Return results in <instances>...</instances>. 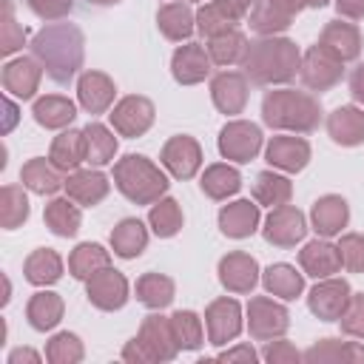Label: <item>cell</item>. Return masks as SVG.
<instances>
[{
	"mask_svg": "<svg viewBox=\"0 0 364 364\" xmlns=\"http://www.w3.org/2000/svg\"><path fill=\"white\" fill-rule=\"evenodd\" d=\"M304 361H364V344L355 341H336V338H321L313 344L304 355Z\"/></svg>",
	"mask_w": 364,
	"mask_h": 364,
	"instance_id": "39",
	"label": "cell"
},
{
	"mask_svg": "<svg viewBox=\"0 0 364 364\" xmlns=\"http://www.w3.org/2000/svg\"><path fill=\"white\" fill-rule=\"evenodd\" d=\"M136 299L151 307V310H162L173 301V279L162 276V273H145L136 282Z\"/></svg>",
	"mask_w": 364,
	"mask_h": 364,
	"instance_id": "38",
	"label": "cell"
},
{
	"mask_svg": "<svg viewBox=\"0 0 364 364\" xmlns=\"http://www.w3.org/2000/svg\"><path fill=\"white\" fill-rule=\"evenodd\" d=\"M341 71H344V63L338 57H333L327 48H321L318 43L304 51L301 65H299L301 82L310 91H327V88H333L341 80Z\"/></svg>",
	"mask_w": 364,
	"mask_h": 364,
	"instance_id": "6",
	"label": "cell"
},
{
	"mask_svg": "<svg viewBox=\"0 0 364 364\" xmlns=\"http://www.w3.org/2000/svg\"><path fill=\"white\" fill-rule=\"evenodd\" d=\"M114 80L102 71H85L77 82V94H80V105L88 114H102L108 111V105L114 102Z\"/></svg>",
	"mask_w": 364,
	"mask_h": 364,
	"instance_id": "20",
	"label": "cell"
},
{
	"mask_svg": "<svg viewBox=\"0 0 364 364\" xmlns=\"http://www.w3.org/2000/svg\"><path fill=\"white\" fill-rule=\"evenodd\" d=\"M210 54L205 51V46L199 43H188L182 48L173 51V60H171V71H173V80L182 82V85H196L202 82L208 74H210Z\"/></svg>",
	"mask_w": 364,
	"mask_h": 364,
	"instance_id": "15",
	"label": "cell"
},
{
	"mask_svg": "<svg viewBox=\"0 0 364 364\" xmlns=\"http://www.w3.org/2000/svg\"><path fill=\"white\" fill-rule=\"evenodd\" d=\"M148 219H151L154 233L162 236V239H168V236H173L182 228V208H179L176 199H162L159 205L151 208V216Z\"/></svg>",
	"mask_w": 364,
	"mask_h": 364,
	"instance_id": "46",
	"label": "cell"
},
{
	"mask_svg": "<svg viewBox=\"0 0 364 364\" xmlns=\"http://www.w3.org/2000/svg\"><path fill=\"white\" fill-rule=\"evenodd\" d=\"M262 119L279 131L310 134L321 122V105L307 91H293V88L267 91L262 100Z\"/></svg>",
	"mask_w": 364,
	"mask_h": 364,
	"instance_id": "3",
	"label": "cell"
},
{
	"mask_svg": "<svg viewBox=\"0 0 364 364\" xmlns=\"http://www.w3.org/2000/svg\"><path fill=\"white\" fill-rule=\"evenodd\" d=\"M256 225H259V205H253L247 199H239L219 210V228L225 236L245 239L256 230Z\"/></svg>",
	"mask_w": 364,
	"mask_h": 364,
	"instance_id": "24",
	"label": "cell"
},
{
	"mask_svg": "<svg viewBox=\"0 0 364 364\" xmlns=\"http://www.w3.org/2000/svg\"><path fill=\"white\" fill-rule=\"evenodd\" d=\"M145 245H148V230L139 219H122L111 233V247L122 259L139 256L145 250Z\"/></svg>",
	"mask_w": 364,
	"mask_h": 364,
	"instance_id": "31",
	"label": "cell"
},
{
	"mask_svg": "<svg viewBox=\"0 0 364 364\" xmlns=\"http://www.w3.org/2000/svg\"><path fill=\"white\" fill-rule=\"evenodd\" d=\"M85 3H91V6H114L119 0H85Z\"/></svg>",
	"mask_w": 364,
	"mask_h": 364,
	"instance_id": "61",
	"label": "cell"
},
{
	"mask_svg": "<svg viewBox=\"0 0 364 364\" xmlns=\"http://www.w3.org/2000/svg\"><path fill=\"white\" fill-rule=\"evenodd\" d=\"M327 131L338 145H361L364 142V111L353 105H341L327 117Z\"/></svg>",
	"mask_w": 364,
	"mask_h": 364,
	"instance_id": "25",
	"label": "cell"
},
{
	"mask_svg": "<svg viewBox=\"0 0 364 364\" xmlns=\"http://www.w3.org/2000/svg\"><path fill=\"white\" fill-rule=\"evenodd\" d=\"M239 188H242V176H239V171L230 168V165H210V168L202 173V191H205L210 199H228V196H233Z\"/></svg>",
	"mask_w": 364,
	"mask_h": 364,
	"instance_id": "41",
	"label": "cell"
},
{
	"mask_svg": "<svg viewBox=\"0 0 364 364\" xmlns=\"http://www.w3.org/2000/svg\"><path fill=\"white\" fill-rule=\"evenodd\" d=\"M259 148H262V131L253 122L236 119L228 122L219 134V151L233 162H250L259 154Z\"/></svg>",
	"mask_w": 364,
	"mask_h": 364,
	"instance_id": "8",
	"label": "cell"
},
{
	"mask_svg": "<svg viewBox=\"0 0 364 364\" xmlns=\"http://www.w3.org/2000/svg\"><path fill=\"white\" fill-rule=\"evenodd\" d=\"M245 51H247V37H245L242 31H236V28L222 31V34H216V37L208 40V54H210V60H213L216 65L242 63Z\"/></svg>",
	"mask_w": 364,
	"mask_h": 364,
	"instance_id": "36",
	"label": "cell"
},
{
	"mask_svg": "<svg viewBox=\"0 0 364 364\" xmlns=\"http://www.w3.org/2000/svg\"><path fill=\"white\" fill-rule=\"evenodd\" d=\"M304 3H307V6H313V9H321L327 0H304Z\"/></svg>",
	"mask_w": 364,
	"mask_h": 364,
	"instance_id": "62",
	"label": "cell"
},
{
	"mask_svg": "<svg viewBox=\"0 0 364 364\" xmlns=\"http://www.w3.org/2000/svg\"><path fill=\"white\" fill-rule=\"evenodd\" d=\"M267 162L282 171H301L310 159V145L301 136H273L267 145Z\"/></svg>",
	"mask_w": 364,
	"mask_h": 364,
	"instance_id": "21",
	"label": "cell"
},
{
	"mask_svg": "<svg viewBox=\"0 0 364 364\" xmlns=\"http://www.w3.org/2000/svg\"><path fill=\"white\" fill-rule=\"evenodd\" d=\"M341 330L347 336H355V338H364V293H355L350 296L344 313H341Z\"/></svg>",
	"mask_w": 364,
	"mask_h": 364,
	"instance_id": "51",
	"label": "cell"
},
{
	"mask_svg": "<svg viewBox=\"0 0 364 364\" xmlns=\"http://www.w3.org/2000/svg\"><path fill=\"white\" fill-rule=\"evenodd\" d=\"M336 9H338V14H344L350 20L364 17V0H336Z\"/></svg>",
	"mask_w": 364,
	"mask_h": 364,
	"instance_id": "56",
	"label": "cell"
},
{
	"mask_svg": "<svg viewBox=\"0 0 364 364\" xmlns=\"http://www.w3.org/2000/svg\"><path fill=\"white\" fill-rule=\"evenodd\" d=\"M193 23H196V17H193V11H191L188 3H165V6L156 11V26H159V31H162L168 40H173V43L188 40L191 31H193Z\"/></svg>",
	"mask_w": 364,
	"mask_h": 364,
	"instance_id": "27",
	"label": "cell"
},
{
	"mask_svg": "<svg viewBox=\"0 0 364 364\" xmlns=\"http://www.w3.org/2000/svg\"><path fill=\"white\" fill-rule=\"evenodd\" d=\"M222 3H225V6H228V9L233 11V14L245 17V14H247V11L253 9V3H256V0H222Z\"/></svg>",
	"mask_w": 364,
	"mask_h": 364,
	"instance_id": "59",
	"label": "cell"
},
{
	"mask_svg": "<svg viewBox=\"0 0 364 364\" xmlns=\"http://www.w3.org/2000/svg\"><path fill=\"white\" fill-rule=\"evenodd\" d=\"M26 3L43 20H63L74 9V0H26Z\"/></svg>",
	"mask_w": 364,
	"mask_h": 364,
	"instance_id": "52",
	"label": "cell"
},
{
	"mask_svg": "<svg viewBox=\"0 0 364 364\" xmlns=\"http://www.w3.org/2000/svg\"><path fill=\"white\" fill-rule=\"evenodd\" d=\"M205 327L210 344H228L242 330V310L233 299H216L205 310Z\"/></svg>",
	"mask_w": 364,
	"mask_h": 364,
	"instance_id": "12",
	"label": "cell"
},
{
	"mask_svg": "<svg viewBox=\"0 0 364 364\" xmlns=\"http://www.w3.org/2000/svg\"><path fill=\"white\" fill-rule=\"evenodd\" d=\"M74 117H77V108L68 97L48 94V97H40L34 102V119L43 128H65V125H71Z\"/></svg>",
	"mask_w": 364,
	"mask_h": 364,
	"instance_id": "30",
	"label": "cell"
},
{
	"mask_svg": "<svg viewBox=\"0 0 364 364\" xmlns=\"http://www.w3.org/2000/svg\"><path fill=\"white\" fill-rule=\"evenodd\" d=\"M108 117H111V125L122 136H139L154 122V102L148 97H125L114 105Z\"/></svg>",
	"mask_w": 364,
	"mask_h": 364,
	"instance_id": "10",
	"label": "cell"
},
{
	"mask_svg": "<svg viewBox=\"0 0 364 364\" xmlns=\"http://www.w3.org/2000/svg\"><path fill=\"white\" fill-rule=\"evenodd\" d=\"M247 330L256 341H270V338H279L287 333L290 327V316L282 304H276L273 299L267 296H256L250 299L247 304Z\"/></svg>",
	"mask_w": 364,
	"mask_h": 364,
	"instance_id": "7",
	"label": "cell"
},
{
	"mask_svg": "<svg viewBox=\"0 0 364 364\" xmlns=\"http://www.w3.org/2000/svg\"><path fill=\"white\" fill-rule=\"evenodd\" d=\"M307 233L304 216L299 208L293 205H279L270 210L267 222H264V239L276 247H293L296 242H301Z\"/></svg>",
	"mask_w": 364,
	"mask_h": 364,
	"instance_id": "9",
	"label": "cell"
},
{
	"mask_svg": "<svg viewBox=\"0 0 364 364\" xmlns=\"http://www.w3.org/2000/svg\"><path fill=\"white\" fill-rule=\"evenodd\" d=\"M60 173H63V171L54 168L51 159H28V162L23 165V171H20V179H23V185H26L28 191L46 196V193H54V191H60V188L65 185Z\"/></svg>",
	"mask_w": 364,
	"mask_h": 364,
	"instance_id": "29",
	"label": "cell"
},
{
	"mask_svg": "<svg viewBox=\"0 0 364 364\" xmlns=\"http://www.w3.org/2000/svg\"><path fill=\"white\" fill-rule=\"evenodd\" d=\"M299 264L304 267L307 276H313V279H327V276H333V273L341 270V256H338V247H336V245L316 239V242H310V245L301 247Z\"/></svg>",
	"mask_w": 364,
	"mask_h": 364,
	"instance_id": "23",
	"label": "cell"
},
{
	"mask_svg": "<svg viewBox=\"0 0 364 364\" xmlns=\"http://www.w3.org/2000/svg\"><path fill=\"white\" fill-rule=\"evenodd\" d=\"M301 65L299 48L293 40L284 37H262L247 43V51L242 57L245 77L256 85H273V82H287L296 77Z\"/></svg>",
	"mask_w": 364,
	"mask_h": 364,
	"instance_id": "2",
	"label": "cell"
},
{
	"mask_svg": "<svg viewBox=\"0 0 364 364\" xmlns=\"http://www.w3.org/2000/svg\"><path fill=\"white\" fill-rule=\"evenodd\" d=\"M262 282H264L267 293H273V296H279V299H284V301L296 299V296L304 290L301 273H296V267H290V264H270V267L264 270Z\"/></svg>",
	"mask_w": 364,
	"mask_h": 364,
	"instance_id": "37",
	"label": "cell"
},
{
	"mask_svg": "<svg viewBox=\"0 0 364 364\" xmlns=\"http://www.w3.org/2000/svg\"><path fill=\"white\" fill-rule=\"evenodd\" d=\"M114 182L122 196H128L136 205H151L168 191L165 173L145 156L128 154L114 165Z\"/></svg>",
	"mask_w": 364,
	"mask_h": 364,
	"instance_id": "4",
	"label": "cell"
},
{
	"mask_svg": "<svg viewBox=\"0 0 364 364\" xmlns=\"http://www.w3.org/2000/svg\"><path fill=\"white\" fill-rule=\"evenodd\" d=\"M347 301H350V284L344 279H327V282L316 284L307 296L310 310L324 321H338Z\"/></svg>",
	"mask_w": 364,
	"mask_h": 364,
	"instance_id": "14",
	"label": "cell"
},
{
	"mask_svg": "<svg viewBox=\"0 0 364 364\" xmlns=\"http://www.w3.org/2000/svg\"><path fill=\"white\" fill-rule=\"evenodd\" d=\"M88 301L100 310H119L128 301V282L122 273L102 267L88 279Z\"/></svg>",
	"mask_w": 364,
	"mask_h": 364,
	"instance_id": "11",
	"label": "cell"
},
{
	"mask_svg": "<svg viewBox=\"0 0 364 364\" xmlns=\"http://www.w3.org/2000/svg\"><path fill=\"white\" fill-rule=\"evenodd\" d=\"M162 165L176 179H191L202 165V148L193 136H171L162 148Z\"/></svg>",
	"mask_w": 364,
	"mask_h": 364,
	"instance_id": "13",
	"label": "cell"
},
{
	"mask_svg": "<svg viewBox=\"0 0 364 364\" xmlns=\"http://www.w3.org/2000/svg\"><path fill=\"white\" fill-rule=\"evenodd\" d=\"M40 77H43V65L34 60V57H20V60H11L6 63L3 68V88L20 100H28L34 97L37 85H40Z\"/></svg>",
	"mask_w": 364,
	"mask_h": 364,
	"instance_id": "19",
	"label": "cell"
},
{
	"mask_svg": "<svg viewBox=\"0 0 364 364\" xmlns=\"http://www.w3.org/2000/svg\"><path fill=\"white\" fill-rule=\"evenodd\" d=\"M82 136H85V162L88 165H108L117 154V136L100 125V122H88L82 128Z\"/></svg>",
	"mask_w": 364,
	"mask_h": 364,
	"instance_id": "32",
	"label": "cell"
},
{
	"mask_svg": "<svg viewBox=\"0 0 364 364\" xmlns=\"http://www.w3.org/2000/svg\"><path fill=\"white\" fill-rule=\"evenodd\" d=\"M219 279L230 293H250L259 282V264L247 253H228L219 262Z\"/></svg>",
	"mask_w": 364,
	"mask_h": 364,
	"instance_id": "16",
	"label": "cell"
},
{
	"mask_svg": "<svg viewBox=\"0 0 364 364\" xmlns=\"http://www.w3.org/2000/svg\"><path fill=\"white\" fill-rule=\"evenodd\" d=\"M310 219H313V230H316L318 236H336V233H341V228L347 225L350 208H347V202H344L341 196L327 193V196H321V199L313 205Z\"/></svg>",
	"mask_w": 364,
	"mask_h": 364,
	"instance_id": "22",
	"label": "cell"
},
{
	"mask_svg": "<svg viewBox=\"0 0 364 364\" xmlns=\"http://www.w3.org/2000/svg\"><path fill=\"white\" fill-rule=\"evenodd\" d=\"M108 179L100 171H71L65 179V191L68 199L80 202V205H97L108 196Z\"/></svg>",
	"mask_w": 364,
	"mask_h": 364,
	"instance_id": "26",
	"label": "cell"
},
{
	"mask_svg": "<svg viewBox=\"0 0 364 364\" xmlns=\"http://www.w3.org/2000/svg\"><path fill=\"white\" fill-rule=\"evenodd\" d=\"M82 31L71 23H51L40 28L31 40V54L34 60L46 68V74L54 82H68L80 65H82Z\"/></svg>",
	"mask_w": 364,
	"mask_h": 364,
	"instance_id": "1",
	"label": "cell"
},
{
	"mask_svg": "<svg viewBox=\"0 0 364 364\" xmlns=\"http://www.w3.org/2000/svg\"><path fill=\"white\" fill-rule=\"evenodd\" d=\"M350 94H353V100H355V102H361V105H364V63H361V65H355V68H353V74H350Z\"/></svg>",
	"mask_w": 364,
	"mask_h": 364,
	"instance_id": "55",
	"label": "cell"
},
{
	"mask_svg": "<svg viewBox=\"0 0 364 364\" xmlns=\"http://www.w3.org/2000/svg\"><path fill=\"white\" fill-rule=\"evenodd\" d=\"M43 216H46V225H48L57 236H74V233L80 230V222H82L80 208H77L74 202H68V199H54V202H48Z\"/></svg>",
	"mask_w": 364,
	"mask_h": 364,
	"instance_id": "42",
	"label": "cell"
},
{
	"mask_svg": "<svg viewBox=\"0 0 364 364\" xmlns=\"http://www.w3.org/2000/svg\"><path fill=\"white\" fill-rule=\"evenodd\" d=\"M171 327H173L179 350H196L202 344V321H199L196 313H191V310L173 313L171 316Z\"/></svg>",
	"mask_w": 364,
	"mask_h": 364,
	"instance_id": "47",
	"label": "cell"
},
{
	"mask_svg": "<svg viewBox=\"0 0 364 364\" xmlns=\"http://www.w3.org/2000/svg\"><path fill=\"white\" fill-rule=\"evenodd\" d=\"M23 43H26V31H23V26H17V23H14V17H11V3L6 0V3H3V31H0V51H3V54H11V51L23 48Z\"/></svg>",
	"mask_w": 364,
	"mask_h": 364,
	"instance_id": "50",
	"label": "cell"
},
{
	"mask_svg": "<svg viewBox=\"0 0 364 364\" xmlns=\"http://www.w3.org/2000/svg\"><path fill=\"white\" fill-rule=\"evenodd\" d=\"M23 273L31 284H54L60 276H63V259L57 256V250L51 247H40L34 250L26 264H23Z\"/></svg>",
	"mask_w": 364,
	"mask_h": 364,
	"instance_id": "33",
	"label": "cell"
},
{
	"mask_svg": "<svg viewBox=\"0 0 364 364\" xmlns=\"http://www.w3.org/2000/svg\"><path fill=\"white\" fill-rule=\"evenodd\" d=\"M290 193H293V185L273 173V171H262L256 173V182H253V199L259 205H270V208H279V205H287L290 202Z\"/></svg>",
	"mask_w": 364,
	"mask_h": 364,
	"instance_id": "40",
	"label": "cell"
},
{
	"mask_svg": "<svg viewBox=\"0 0 364 364\" xmlns=\"http://www.w3.org/2000/svg\"><path fill=\"white\" fill-rule=\"evenodd\" d=\"M262 355H264L267 361H273V364H284V361H299V358H301L299 350H296L290 341H273V344L264 347Z\"/></svg>",
	"mask_w": 364,
	"mask_h": 364,
	"instance_id": "53",
	"label": "cell"
},
{
	"mask_svg": "<svg viewBox=\"0 0 364 364\" xmlns=\"http://www.w3.org/2000/svg\"><path fill=\"white\" fill-rule=\"evenodd\" d=\"M28 216V199L23 193V188L17 185H6L0 191V222L6 230H14L17 225H23Z\"/></svg>",
	"mask_w": 364,
	"mask_h": 364,
	"instance_id": "45",
	"label": "cell"
},
{
	"mask_svg": "<svg viewBox=\"0 0 364 364\" xmlns=\"http://www.w3.org/2000/svg\"><path fill=\"white\" fill-rule=\"evenodd\" d=\"M338 256L341 264L350 273H364V236L361 233H347L338 242Z\"/></svg>",
	"mask_w": 364,
	"mask_h": 364,
	"instance_id": "49",
	"label": "cell"
},
{
	"mask_svg": "<svg viewBox=\"0 0 364 364\" xmlns=\"http://www.w3.org/2000/svg\"><path fill=\"white\" fill-rule=\"evenodd\" d=\"M46 358L54 364H74L82 358V344L74 333H57L46 347Z\"/></svg>",
	"mask_w": 364,
	"mask_h": 364,
	"instance_id": "48",
	"label": "cell"
},
{
	"mask_svg": "<svg viewBox=\"0 0 364 364\" xmlns=\"http://www.w3.org/2000/svg\"><path fill=\"white\" fill-rule=\"evenodd\" d=\"M239 20H242V17L233 14L222 0H210V3H205V6L196 11V28H199L208 40L216 37V34H222V31L236 28Z\"/></svg>",
	"mask_w": 364,
	"mask_h": 364,
	"instance_id": "35",
	"label": "cell"
},
{
	"mask_svg": "<svg viewBox=\"0 0 364 364\" xmlns=\"http://www.w3.org/2000/svg\"><path fill=\"white\" fill-rule=\"evenodd\" d=\"M318 46L327 48L333 57H338L341 63L355 60L361 54V31L353 23H341V20H330L318 37Z\"/></svg>",
	"mask_w": 364,
	"mask_h": 364,
	"instance_id": "17",
	"label": "cell"
},
{
	"mask_svg": "<svg viewBox=\"0 0 364 364\" xmlns=\"http://www.w3.org/2000/svg\"><path fill=\"white\" fill-rule=\"evenodd\" d=\"M210 97L222 114H242L247 102V77L239 71L216 74L210 82Z\"/></svg>",
	"mask_w": 364,
	"mask_h": 364,
	"instance_id": "18",
	"label": "cell"
},
{
	"mask_svg": "<svg viewBox=\"0 0 364 364\" xmlns=\"http://www.w3.org/2000/svg\"><path fill=\"white\" fill-rule=\"evenodd\" d=\"M26 316H28V324L34 330H51L63 318V299L57 293H48V290L34 293L28 307H26Z\"/></svg>",
	"mask_w": 364,
	"mask_h": 364,
	"instance_id": "34",
	"label": "cell"
},
{
	"mask_svg": "<svg viewBox=\"0 0 364 364\" xmlns=\"http://www.w3.org/2000/svg\"><path fill=\"white\" fill-rule=\"evenodd\" d=\"M179 344L171 327V318L165 316H145L136 338L128 341V347L122 350L125 361H171L176 355Z\"/></svg>",
	"mask_w": 364,
	"mask_h": 364,
	"instance_id": "5",
	"label": "cell"
},
{
	"mask_svg": "<svg viewBox=\"0 0 364 364\" xmlns=\"http://www.w3.org/2000/svg\"><path fill=\"white\" fill-rule=\"evenodd\" d=\"M3 108H6V125H3V131L9 134V131L14 128V122H17V105L6 97V100H3Z\"/></svg>",
	"mask_w": 364,
	"mask_h": 364,
	"instance_id": "60",
	"label": "cell"
},
{
	"mask_svg": "<svg viewBox=\"0 0 364 364\" xmlns=\"http://www.w3.org/2000/svg\"><path fill=\"white\" fill-rule=\"evenodd\" d=\"M219 361H247L250 364V361H256V353H253L250 344H239L228 353H219Z\"/></svg>",
	"mask_w": 364,
	"mask_h": 364,
	"instance_id": "54",
	"label": "cell"
},
{
	"mask_svg": "<svg viewBox=\"0 0 364 364\" xmlns=\"http://www.w3.org/2000/svg\"><path fill=\"white\" fill-rule=\"evenodd\" d=\"M102 267H108V250H102L100 245H91V242L77 245L71 259H68V270L77 279H91Z\"/></svg>",
	"mask_w": 364,
	"mask_h": 364,
	"instance_id": "43",
	"label": "cell"
},
{
	"mask_svg": "<svg viewBox=\"0 0 364 364\" xmlns=\"http://www.w3.org/2000/svg\"><path fill=\"white\" fill-rule=\"evenodd\" d=\"M290 23H293V17L284 14L282 9H276L270 0H256L253 9H250V28L264 34V37H270L276 31H284Z\"/></svg>",
	"mask_w": 364,
	"mask_h": 364,
	"instance_id": "44",
	"label": "cell"
},
{
	"mask_svg": "<svg viewBox=\"0 0 364 364\" xmlns=\"http://www.w3.org/2000/svg\"><path fill=\"white\" fill-rule=\"evenodd\" d=\"M270 3H273L276 9H282L284 14H290V17H296V14H299V11L307 6L304 0H270Z\"/></svg>",
	"mask_w": 364,
	"mask_h": 364,
	"instance_id": "57",
	"label": "cell"
},
{
	"mask_svg": "<svg viewBox=\"0 0 364 364\" xmlns=\"http://www.w3.org/2000/svg\"><path fill=\"white\" fill-rule=\"evenodd\" d=\"M20 361H28V364H37V361H40V355H37L34 350H14V353L9 355V364H20Z\"/></svg>",
	"mask_w": 364,
	"mask_h": 364,
	"instance_id": "58",
	"label": "cell"
},
{
	"mask_svg": "<svg viewBox=\"0 0 364 364\" xmlns=\"http://www.w3.org/2000/svg\"><path fill=\"white\" fill-rule=\"evenodd\" d=\"M51 162H54V168H60L63 173H68V171H77V165L80 162H85V136H82V131H63L54 142H51V156H48Z\"/></svg>",
	"mask_w": 364,
	"mask_h": 364,
	"instance_id": "28",
	"label": "cell"
}]
</instances>
